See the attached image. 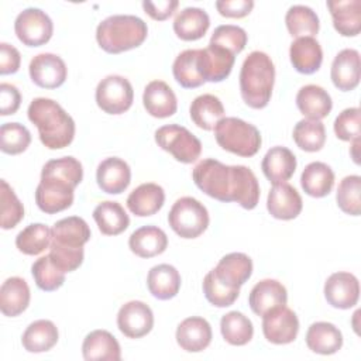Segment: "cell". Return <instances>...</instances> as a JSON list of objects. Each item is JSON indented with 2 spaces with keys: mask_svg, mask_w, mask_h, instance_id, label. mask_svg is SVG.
Wrapping results in <instances>:
<instances>
[{
  "mask_svg": "<svg viewBox=\"0 0 361 361\" xmlns=\"http://www.w3.org/2000/svg\"><path fill=\"white\" fill-rule=\"evenodd\" d=\"M334 133L341 141L360 140L361 110L358 107L344 109L334 120Z\"/></svg>",
  "mask_w": 361,
  "mask_h": 361,
  "instance_id": "816d5d0a",
  "label": "cell"
},
{
  "mask_svg": "<svg viewBox=\"0 0 361 361\" xmlns=\"http://www.w3.org/2000/svg\"><path fill=\"white\" fill-rule=\"evenodd\" d=\"M147 286L154 298L168 300L178 295L180 289V275L173 265L158 264L148 271Z\"/></svg>",
  "mask_w": 361,
  "mask_h": 361,
  "instance_id": "1f68e13d",
  "label": "cell"
},
{
  "mask_svg": "<svg viewBox=\"0 0 361 361\" xmlns=\"http://www.w3.org/2000/svg\"><path fill=\"white\" fill-rule=\"evenodd\" d=\"M220 331L223 338L231 345H245L254 336L251 320L237 310L228 312L221 317Z\"/></svg>",
  "mask_w": 361,
  "mask_h": 361,
  "instance_id": "ab89813d",
  "label": "cell"
},
{
  "mask_svg": "<svg viewBox=\"0 0 361 361\" xmlns=\"http://www.w3.org/2000/svg\"><path fill=\"white\" fill-rule=\"evenodd\" d=\"M203 293L207 302L212 303L213 306L227 307L237 300L240 295V289H233L224 285L221 281L217 279L213 271H209L203 279Z\"/></svg>",
  "mask_w": 361,
  "mask_h": 361,
  "instance_id": "681fc988",
  "label": "cell"
},
{
  "mask_svg": "<svg viewBox=\"0 0 361 361\" xmlns=\"http://www.w3.org/2000/svg\"><path fill=\"white\" fill-rule=\"evenodd\" d=\"M155 142L182 164L195 162L202 152L200 140L179 124L159 127L155 131Z\"/></svg>",
  "mask_w": 361,
  "mask_h": 361,
  "instance_id": "ba28073f",
  "label": "cell"
},
{
  "mask_svg": "<svg viewBox=\"0 0 361 361\" xmlns=\"http://www.w3.org/2000/svg\"><path fill=\"white\" fill-rule=\"evenodd\" d=\"M324 298L336 309H350L360 298V282L350 272H334L324 282Z\"/></svg>",
  "mask_w": 361,
  "mask_h": 361,
  "instance_id": "2e32d148",
  "label": "cell"
},
{
  "mask_svg": "<svg viewBox=\"0 0 361 361\" xmlns=\"http://www.w3.org/2000/svg\"><path fill=\"white\" fill-rule=\"evenodd\" d=\"M52 231L49 245V257L54 264L65 274L78 269L85 257L83 245L90 238V228L87 223L78 216H69L58 220Z\"/></svg>",
  "mask_w": 361,
  "mask_h": 361,
  "instance_id": "7a4b0ae2",
  "label": "cell"
},
{
  "mask_svg": "<svg viewBox=\"0 0 361 361\" xmlns=\"http://www.w3.org/2000/svg\"><path fill=\"white\" fill-rule=\"evenodd\" d=\"M274 82L275 66L271 56L252 51L240 71V93L244 103L252 109H264L271 100Z\"/></svg>",
  "mask_w": 361,
  "mask_h": 361,
  "instance_id": "277c9868",
  "label": "cell"
},
{
  "mask_svg": "<svg viewBox=\"0 0 361 361\" xmlns=\"http://www.w3.org/2000/svg\"><path fill=\"white\" fill-rule=\"evenodd\" d=\"M96 180L103 192L109 195H120L131 182V169L124 159L110 157L97 165Z\"/></svg>",
  "mask_w": 361,
  "mask_h": 361,
  "instance_id": "d6986e66",
  "label": "cell"
},
{
  "mask_svg": "<svg viewBox=\"0 0 361 361\" xmlns=\"http://www.w3.org/2000/svg\"><path fill=\"white\" fill-rule=\"evenodd\" d=\"M285 24L289 34L295 38L313 37L320 28L317 14L310 7L303 4H295L288 8Z\"/></svg>",
  "mask_w": 361,
  "mask_h": 361,
  "instance_id": "f35d334b",
  "label": "cell"
},
{
  "mask_svg": "<svg viewBox=\"0 0 361 361\" xmlns=\"http://www.w3.org/2000/svg\"><path fill=\"white\" fill-rule=\"evenodd\" d=\"M189 114L199 128L210 131L214 130L221 118H224V107L217 96L204 93L193 99L189 107Z\"/></svg>",
  "mask_w": 361,
  "mask_h": 361,
  "instance_id": "d590c367",
  "label": "cell"
},
{
  "mask_svg": "<svg viewBox=\"0 0 361 361\" xmlns=\"http://www.w3.org/2000/svg\"><path fill=\"white\" fill-rule=\"evenodd\" d=\"M361 176L348 175L338 183L336 200L341 212L350 216H360L361 213Z\"/></svg>",
  "mask_w": 361,
  "mask_h": 361,
  "instance_id": "f6af8a7d",
  "label": "cell"
},
{
  "mask_svg": "<svg viewBox=\"0 0 361 361\" xmlns=\"http://www.w3.org/2000/svg\"><path fill=\"white\" fill-rule=\"evenodd\" d=\"M261 169L272 185L286 182L296 171V157L286 147H272L264 155Z\"/></svg>",
  "mask_w": 361,
  "mask_h": 361,
  "instance_id": "484cf974",
  "label": "cell"
},
{
  "mask_svg": "<svg viewBox=\"0 0 361 361\" xmlns=\"http://www.w3.org/2000/svg\"><path fill=\"white\" fill-rule=\"evenodd\" d=\"M247 39L248 37L244 28L233 24H223L213 31L209 44L224 48L235 55L245 48Z\"/></svg>",
  "mask_w": 361,
  "mask_h": 361,
  "instance_id": "f907efd6",
  "label": "cell"
},
{
  "mask_svg": "<svg viewBox=\"0 0 361 361\" xmlns=\"http://www.w3.org/2000/svg\"><path fill=\"white\" fill-rule=\"evenodd\" d=\"M28 120L38 128L41 142L49 149L68 147L75 137V121L52 99L37 97L27 110Z\"/></svg>",
  "mask_w": 361,
  "mask_h": 361,
  "instance_id": "3957f363",
  "label": "cell"
},
{
  "mask_svg": "<svg viewBox=\"0 0 361 361\" xmlns=\"http://www.w3.org/2000/svg\"><path fill=\"white\" fill-rule=\"evenodd\" d=\"M75 186L61 178L41 175L35 189V203L47 214H55L66 210L73 203Z\"/></svg>",
  "mask_w": 361,
  "mask_h": 361,
  "instance_id": "8fae6325",
  "label": "cell"
},
{
  "mask_svg": "<svg viewBox=\"0 0 361 361\" xmlns=\"http://www.w3.org/2000/svg\"><path fill=\"white\" fill-rule=\"evenodd\" d=\"M31 80L44 89H56L63 85L68 76V68L63 59L51 52L35 55L28 66Z\"/></svg>",
  "mask_w": 361,
  "mask_h": 361,
  "instance_id": "5bb4252c",
  "label": "cell"
},
{
  "mask_svg": "<svg viewBox=\"0 0 361 361\" xmlns=\"http://www.w3.org/2000/svg\"><path fill=\"white\" fill-rule=\"evenodd\" d=\"M134 100V90L128 79L120 75H109L96 87V103L107 114L127 111Z\"/></svg>",
  "mask_w": 361,
  "mask_h": 361,
  "instance_id": "9c48e42d",
  "label": "cell"
},
{
  "mask_svg": "<svg viewBox=\"0 0 361 361\" xmlns=\"http://www.w3.org/2000/svg\"><path fill=\"white\" fill-rule=\"evenodd\" d=\"M31 274L37 286L45 292L56 290L65 282V272L54 264L49 255L39 257L32 264Z\"/></svg>",
  "mask_w": 361,
  "mask_h": 361,
  "instance_id": "ee69618b",
  "label": "cell"
},
{
  "mask_svg": "<svg viewBox=\"0 0 361 361\" xmlns=\"http://www.w3.org/2000/svg\"><path fill=\"white\" fill-rule=\"evenodd\" d=\"M296 106L306 118L322 120L331 111L333 102L327 90L322 86L305 85L296 94Z\"/></svg>",
  "mask_w": 361,
  "mask_h": 361,
  "instance_id": "4316f807",
  "label": "cell"
},
{
  "mask_svg": "<svg viewBox=\"0 0 361 361\" xmlns=\"http://www.w3.org/2000/svg\"><path fill=\"white\" fill-rule=\"evenodd\" d=\"M209 212L202 202L192 196L179 197L171 207L168 223L182 238H196L209 227Z\"/></svg>",
  "mask_w": 361,
  "mask_h": 361,
  "instance_id": "52a82bcc",
  "label": "cell"
},
{
  "mask_svg": "<svg viewBox=\"0 0 361 361\" xmlns=\"http://www.w3.org/2000/svg\"><path fill=\"white\" fill-rule=\"evenodd\" d=\"M197 52L199 49H185L173 61V78L185 89H195L204 83L197 71Z\"/></svg>",
  "mask_w": 361,
  "mask_h": 361,
  "instance_id": "7bdbcfd3",
  "label": "cell"
},
{
  "mask_svg": "<svg viewBox=\"0 0 361 361\" xmlns=\"http://www.w3.org/2000/svg\"><path fill=\"white\" fill-rule=\"evenodd\" d=\"M327 7L334 30L343 37H355L361 31L360 0H329Z\"/></svg>",
  "mask_w": 361,
  "mask_h": 361,
  "instance_id": "cb8c5ba5",
  "label": "cell"
},
{
  "mask_svg": "<svg viewBox=\"0 0 361 361\" xmlns=\"http://www.w3.org/2000/svg\"><path fill=\"white\" fill-rule=\"evenodd\" d=\"M195 185L207 196L220 202H237L251 210L259 200V183L254 172L244 165H226L217 159H202L192 172Z\"/></svg>",
  "mask_w": 361,
  "mask_h": 361,
  "instance_id": "6da1fadb",
  "label": "cell"
},
{
  "mask_svg": "<svg viewBox=\"0 0 361 361\" xmlns=\"http://www.w3.org/2000/svg\"><path fill=\"white\" fill-rule=\"evenodd\" d=\"M148 34L147 23L133 14H113L99 23L96 41L109 54H120L140 47Z\"/></svg>",
  "mask_w": 361,
  "mask_h": 361,
  "instance_id": "5b68a950",
  "label": "cell"
},
{
  "mask_svg": "<svg viewBox=\"0 0 361 361\" xmlns=\"http://www.w3.org/2000/svg\"><path fill=\"white\" fill-rule=\"evenodd\" d=\"M288 292L286 288L276 279H262L254 285L248 296V305L251 310L262 316L268 310L286 305Z\"/></svg>",
  "mask_w": 361,
  "mask_h": 361,
  "instance_id": "603a6c76",
  "label": "cell"
},
{
  "mask_svg": "<svg viewBox=\"0 0 361 361\" xmlns=\"http://www.w3.org/2000/svg\"><path fill=\"white\" fill-rule=\"evenodd\" d=\"M93 219L104 235L121 234L130 226V217L118 202L106 200L93 210Z\"/></svg>",
  "mask_w": 361,
  "mask_h": 361,
  "instance_id": "8d00e7d4",
  "label": "cell"
},
{
  "mask_svg": "<svg viewBox=\"0 0 361 361\" xmlns=\"http://www.w3.org/2000/svg\"><path fill=\"white\" fill-rule=\"evenodd\" d=\"M52 231L42 223H32L23 228L16 237V247L25 255H38L51 245Z\"/></svg>",
  "mask_w": 361,
  "mask_h": 361,
  "instance_id": "60d3db41",
  "label": "cell"
},
{
  "mask_svg": "<svg viewBox=\"0 0 361 361\" xmlns=\"http://www.w3.org/2000/svg\"><path fill=\"white\" fill-rule=\"evenodd\" d=\"M82 354L86 361H118L121 358L118 341L110 331L102 329L93 330L85 337Z\"/></svg>",
  "mask_w": 361,
  "mask_h": 361,
  "instance_id": "f1b7e54d",
  "label": "cell"
},
{
  "mask_svg": "<svg viewBox=\"0 0 361 361\" xmlns=\"http://www.w3.org/2000/svg\"><path fill=\"white\" fill-rule=\"evenodd\" d=\"M214 138L217 144L235 155L252 157L261 148L259 130L237 117H224L214 127Z\"/></svg>",
  "mask_w": 361,
  "mask_h": 361,
  "instance_id": "8992f818",
  "label": "cell"
},
{
  "mask_svg": "<svg viewBox=\"0 0 361 361\" xmlns=\"http://www.w3.org/2000/svg\"><path fill=\"white\" fill-rule=\"evenodd\" d=\"M292 137L300 149L316 152L324 147L326 128L320 120L303 118L295 124Z\"/></svg>",
  "mask_w": 361,
  "mask_h": 361,
  "instance_id": "b9f144b4",
  "label": "cell"
},
{
  "mask_svg": "<svg viewBox=\"0 0 361 361\" xmlns=\"http://www.w3.org/2000/svg\"><path fill=\"white\" fill-rule=\"evenodd\" d=\"M289 58L299 73L312 75L322 66L323 49L313 37H300L290 44Z\"/></svg>",
  "mask_w": 361,
  "mask_h": 361,
  "instance_id": "d4e9b609",
  "label": "cell"
},
{
  "mask_svg": "<svg viewBox=\"0 0 361 361\" xmlns=\"http://www.w3.org/2000/svg\"><path fill=\"white\" fill-rule=\"evenodd\" d=\"M0 207L1 220L0 226L3 230L14 228L24 217V206L14 193L13 188L4 180H0Z\"/></svg>",
  "mask_w": 361,
  "mask_h": 361,
  "instance_id": "bcb514c9",
  "label": "cell"
},
{
  "mask_svg": "<svg viewBox=\"0 0 361 361\" xmlns=\"http://www.w3.org/2000/svg\"><path fill=\"white\" fill-rule=\"evenodd\" d=\"M41 175L61 178L66 182L72 183L76 188L83 179V168H82V164L76 158L62 157V158H56V159H49L42 166Z\"/></svg>",
  "mask_w": 361,
  "mask_h": 361,
  "instance_id": "c3c4849f",
  "label": "cell"
},
{
  "mask_svg": "<svg viewBox=\"0 0 361 361\" xmlns=\"http://www.w3.org/2000/svg\"><path fill=\"white\" fill-rule=\"evenodd\" d=\"M142 104L148 114L157 118H166L176 113L178 100L168 83L151 80L142 93Z\"/></svg>",
  "mask_w": 361,
  "mask_h": 361,
  "instance_id": "7402d4cb",
  "label": "cell"
},
{
  "mask_svg": "<svg viewBox=\"0 0 361 361\" xmlns=\"http://www.w3.org/2000/svg\"><path fill=\"white\" fill-rule=\"evenodd\" d=\"M209 27V14L200 7H185L173 20V31L183 41L200 39Z\"/></svg>",
  "mask_w": 361,
  "mask_h": 361,
  "instance_id": "836d02e7",
  "label": "cell"
},
{
  "mask_svg": "<svg viewBox=\"0 0 361 361\" xmlns=\"http://www.w3.org/2000/svg\"><path fill=\"white\" fill-rule=\"evenodd\" d=\"M176 343L188 353H200L212 341V327L209 322L199 316L182 320L176 329Z\"/></svg>",
  "mask_w": 361,
  "mask_h": 361,
  "instance_id": "ffe728a7",
  "label": "cell"
},
{
  "mask_svg": "<svg viewBox=\"0 0 361 361\" xmlns=\"http://www.w3.org/2000/svg\"><path fill=\"white\" fill-rule=\"evenodd\" d=\"M302 207V197L292 185L288 182L272 185L267 197V209L272 217L279 220H292L300 214Z\"/></svg>",
  "mask_w": 361,
  "mask_h": 361,
  "instance_id": "e0dca14e",
  "label": "cell"
},
{
  "mask_svg": "<svg viewBox=\"0 0 361 361\" xmlns=\"http://www.w3.org/2000/svg\"><path fill=\"white\" fill-rule=\"evenodd\" d=\"M298 331V316L286 305L276 306L262 314V333L272 344H289L296 338Z\"/></svg>",
  "mask_w": 361,
  "mask_h": 361,
  "instance_id": "7c38bea8",
  "label": "cell"
},
{
  "mask_svg": "<svg viewBox=\"0 0 361 361\" xmlns=\"http://www.w3.org/2000/svg\"><path fill=\"white\" fill-rule=\"evenodd\" d=\"M58 329L47 319L32 322L21 337V344L28 353H45L49 351L58 343Z\"/></svg>",
  "mask_w": 361,
  "mask_h": 361,
  "instance_id": "74e56055",
  "label": "cell"
},
{
  "mask_svg": "<svg viewBox=\"0 0 361 361\" xmlns=\"http://www.w3.org/2000/svg\"><path fill=\"white\" fill-rule=\"evenodd\" d=\"M306 345L316 354L330 355L343 345L341 331L329 322H316L306 331Z\"/></svg>",
  "mask_w": 361,
  "mask_h": 361,
  "instance_id": "d6a6232c",
  "label": "cell"
},
{
  "mask_svg": "<svg viewBox=\"0 0 361 361\" xmlns=\"http://www.w3.org/2000/svg\"><path fill=\"white\" fill-rule=\"evenodd\" d=\"M118 330L128 338H141L154 327V313L151 307L141 300L124 303L117 313Z\"/></svg>",
  "mask_w": 361,
  "mask_h": 361,
  "instance_id": "4fadbf2b",
  "label": "cell"
},
{
  "mask_svg": "<svg viewBox=\"0 0 361 361\" xmlns=\"http://www.w3.org/2000/svg\"><path fill=\"white\" fill-rule=\"evenodd\" d=\"M128 247L140 258H152L166 250L168 237L157 226H142L131 233Z\"/></svg>",
  "mask_w": 361,
  "mask_h": 361,
  "instance_id": "f546056e",
  "label": "cell"
},
{
  "mask_svg": "<svg viewBox=\"0 0 361 361\" xmlns=\"http://www.w3.org/2000/svg\"><path fill=\"white\" fill-rule=\"evenodd\" d=\"M165 202V192L158 183H142L137 186L127 197L128 210L138 216L147 217L158 213Z\"/></svg>",
  "mask_w": 361,
  "mask_h": 361,
  "instance_id": "83f0119b",
  "label": "cell"
},
{
  "mask_svg": "<svg viewBox=\"0 0 361 361\" xmlns=\"http://www.w3.org/2000/svg\"><path fill=\"white\" fill-rule=\"evenodd\" d=\"M21 63L18 49L7 42L0 44V75L16 73Z\"/></svg>",
  "mask_w": 361,
  "mask_h": 361,
  "instance_id": "11a10c76",
  "label": "cell"
},
{
  "mask_svg": "<svg viewBox=\"0 0 361 361\" xmlns=\"http://www.w3.org/2000/svg\"><path fill=\"white\" fill-rule=\"evenodd\" d=\"M14 31L24 45L41 47L51 39L54 24L45 11L37 7H28L16 17Z\"/></svg>",
  "mask_w": 361,
  "mask_h": 361,
  "instance_id": "30bf717a",
  "label": "cell"
},
{
  "mask_svg": "<svg viewBox=\"0 0 361 361\" xmlns=\"http://www.w3.org/2000/svg\"><path fill=\"white\" fill-rule=\"evenodd\" d=\"M212 271L224 285L240 289L252 274V261L244 252H230Z\"/></svg>",
  "mask_w": 361,
  "mask_h": 361,
  "instance_id": "44dd1931",
  "label": "cell"
},
{
  "mask_svg": "<svg viewBox=\"0 0 361 361\" xmlns=\"http://www.w3.org/2000/svg\"><path fill=\"white\" fill-rule=\"evenodd\" d=\"M31 142L28 128L20 123H4L0 127V149L4 154L17 155L24 152Z\"/></svg>",
  "mask_w": 361,
  "mask_h": 361,
  "instance_id": "7dc6e473",
  "label": "cell"
},
{
  "mask_svg": "<svg viewBox=\"0 0 361 361\" xmlns=\"http://www.w3.org/2000/svg\"><path fill=\"white\" fill-rule=\"evenodd\" d=\"M360 52L353 48L341 49L333 59L330 76L333 85L341 92L354 90L360 83Z\"/></svg>",
  "mask_w": 361,
  "mask_h": 361,
  "instance_id": "ac0fdd59",
  "label": "cell"
},
{
  "mask_svg": "<svg viewBox=\"0 0 361 361\" xmlns=\"http://www.w3.org/2000/svg\"><path fill=\"white\" fill-rule=\"evenodd\" d=\"M21 104V94L11 83H0V114H14Z\"/></svg>",
  "mask_w": 361,
  "mask_h": 361,
  "instance_id": "db71d44e",
  "label": "cell"
},
{
  "mask_svg": "<svg viewBox=\"0 0 361 361\" xmlns=\"http://www.w3.org/2000/svg\"><path fill=\"white\" fill-rule=\"evenodd\" d=\"M300 185L306 195L312 197H324L333 189L334 172L324 162H310L305 166L300 175Z\"/></svg>",
  "mask_w": 361,
  "mask_h": 361,
  "instance_id": "e575fe53",
  "label": "cell"
},
{
  "mask_svg": "<svg viewBox=\"0 0 361 361\" xmlns=\"http://www.w3.org/2000/svg\"><path fill=\"white\" fill-rule=\"evenodd\" d=\"M234 61V54L209 44L197 52V71L204 82H221L231 73Z\"/></svg>",
  "mask_w": 361,
  "mask_h": 361,
  "instance_id": "9a60e30c",
  "label": "cell"
},
{
  "mask_svg": "<svg viewBox=\"0 0 361 361\" xmlns=\"http://www.w3.org/2000/svg\"><path fill=\"white\" fill-rule=\"evenodd\" d=\"M254 7L252 0H217L216 8L223 17L241 18L251 13Z\"/></svg>",
  "mask_w": 361,
  "mask_h": 361,
  "instance_id": "f5cc1de1",
  "label": "cell"
},
{
  "mask_svg": "<svg viewBox=\"0 0 361 361\" xmlns=\"http://www.w3.org/2000/svg\"><path fill=\"white\" fill-rule=\"evenodd\" d=\"M30 288L20 276L7 278L0 288V310L7 317L21 314L30 305Z\"/></svg>",
  "mask_w": 361,
  "mask_h": 361,
  "instance_id": "4dcf8cb0",
  "label": "cell"
},
{
  "mask_svg": "<svg viewBox=\"0 0 361 361\" xmlns=\"http://www.w3.org/2000/svg\"><path fill=\"white\" fill-rule=\"evenodd\" d=\"M179 1L178 0H159V1H142L144 11L154 20L164 21L168 17L173 14V11L178 8Z\"/></svg>",
  "mask_w": 361,
  "mask_h": 361,
  "instance_id": "9f6ffc18",
  "label": "cell"
}]
</instances>
